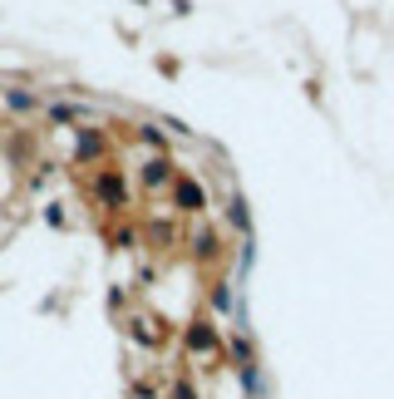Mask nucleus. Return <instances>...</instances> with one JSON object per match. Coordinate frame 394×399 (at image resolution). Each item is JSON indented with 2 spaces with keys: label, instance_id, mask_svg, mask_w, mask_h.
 <instances>
[{
  "label": "nucleus",
  "instance_id": "obj_1",
  "mask_svg": "<svg viewBox=\"0 0 394 399\" xmlns=\"http://www.w3.org/2000/svg\"><path fill=\"white\" fill-rule=\"evenodd\" d=\"M178 202H183V207H202V188L183 183V188H178Z\"/></svg>",
  "mask_w": 394,
  "mask_h": 399
},
{
  "label": "nucleus",
  "instance_id": "obj_2",
  "mask_svg": "<svg viewBox=\"0 0 394 399\" xmlns=\"http://www.w3.org/2000/svg\"><path fill=\"white\" fill-rule=\"evenodd\" d=\"M178 399H193V390H178Z\"/></svg>",
  "mask_w": 394,
  "mask_h": 399
}]
</instances>
